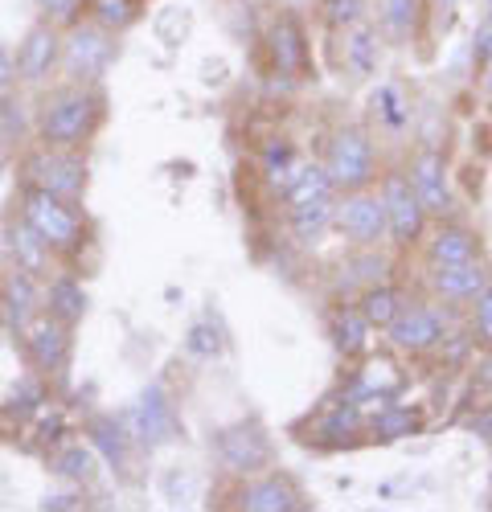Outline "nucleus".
Here are the masks:
<instances>
[{
    "label": "nucleus",
    "mask_w": 492,
    "mask_h": 512,
    "mask_svg": "<svg viewBox=\"0 0 492 512\" xmlns=\"http://www.w3.org/2000/svg\"><path fill=\"white\" fill-rule=\"evenodd\" d=\"M99 123V95L87 91V82H78V87L54 95L41 111V140L46 148H78L95 132Z\"/></svg>",
    "instance_id": "1"
},
{
    "label": "nucleus",
    "mask_w": 492,
    "mask_h": 512,
    "mask_svg": "<svg viewBox=\"0 0 492 512\" xmlns=\"http://www.w3.org/2000/svg\"><path fill=\"white\" fill-rule=\"evenodd\" d=\"M123 422V431H128V439L136 447H160V443H169L177 435V414H173V402L169 394H164L160 386H148L128 410L119 414Z\"/></svg>",
    "instance_id": "2"
},
{
    "label": "nucleus",
    "mask_w": 492,
    "mask_h": 512,
    "mask_svg": "<svg viewBox=\"0 0 492 512\" xmlns=\"http://www.w3.org/2000/svg\"><path fill=\"white\" fill-rule=\"evenodd\" d=\"M324 168L333 177V189H345V193L365 189L374 181V144H369L361 127H341L333 136V148H328Z\"/></svg>",
    "instance_id": "3"
},
{
    "label": "nucleus",
    "mask_w": 492,
    "mask_h": 512,
    "mask_svg": "<svg viewBox=\"0 0 492 512\" xmlns=\"http://www.w3.org/2000/svg\"><path fill=\"white\" fill-rule=\"evenodd\" d=\"M25 222L54 250H74L82 242V222H78V213L70 209V201L37 189V185L25 193Z\"/></svg>",
    "instance_id": "4"
},
{
    "label": "nucleus",
    "mask_w": 492,
    "mask_h": 512,
    "mask_svg": "<svg viewBox=\"0 0 492 512\" xmlns=\"http://www.w3.org/2000/svg\"><path fill=\"white\" fill-rule=\"evenodd\" d=\"M111 58H115V41H111V29H103V25H74L70 41L62 46V66L74 82L103 78Z\"/></svg>",
    "instance_id": "5"
},
{
    "label": "nucleus",
    "mask_w": 492,
    "mask_h": 512,
    "mask_svg": "<svg viewBox=\"0 0 492 512\" xmlns=\"http://www.w3.org/2000/svg\"><path fill=\"white\" fill-rule=\"evenodd\" d=\"M218 459L226 472L234 476H255L271 463V439L263 435V426L255 422H234L226 431H218Z\"/></svg>",
    "instance_id": "6"
},
{
    "label": "nucleus",
    "mask_w": 492,
    "mask_h": 512,
    "mask_svg": "<svg viewBox=\"0 0 492 512\" xmlns=\"http://www.w3.org/2000/svg\"><path fill=\"white\" fill-rule=\"evenodd\" d=\"M382 201H386V230L394 234V242H419L423 226H427V209L415 193V185H410V177L402 173H390L382 181Z\"/></svg>",
    "instance_id": "7"
},
{
    "label": "nucleus",
    "mask_w": 492,
    "mask_h": 512,
    "mask_svg": "<svg viewBox=\"0 0 492 512\" xmlns=\"http://www.w3.org/2000/svg\"><path fill=\"white\" fill-rule=\"evenodd\" d=\"M337 226L357 246H378L382 234H386V201H382V193H365V189L345 193V201L337 205Z\"/></svg>",
    "instance_id": "8"
},
{
    "label": "nucleus",
    "mask_w": 492,
    "mask_h": 512,
    "mask_svg": "<svg viewBox=\"0 0 492 512\" xmlns=\"http://www.w3.org/2000/svg\"><path fill=\"white\" fill-rule=\"evenodd\" d=\"M29 177L37 189L74 201L82 193V185H87V164H82L70 148H46L29 160Z\"/></svg>",
    "instance_id": "9"
},
{
    "label": "nucleus",
    "mask_w": 492,
    "mask_h": 512,
    "mask_svg": "<svg viewBox=\"0 0 492 512\" xmlns=\"http://www.w3.org/2000/svg\"><path fill=\"white\" fill-rule=\"evenodd\" d=\"M386 336L406 353H427L443 340V316L435 308H398V316L386 324Z\"/></svg>",
    "instance_id": "10"
},
{
    "label": "nucleus",
    "mask_w": 492,
    "mask_h": 512,
    "mask_svg": "<svg viewBox=\"0 0 492 512\" xmlns=\"http://www.w3.org/2000/svg\"><path fill=\"white\" fill-rule=\"evenodd\" d=\"M62 58V41H58V29L46 21V25H33L21 41V50H17V78L25 82H46L50 70L58 66Z\"/></svg>",
    "instance_id": "11"
},
{
    "label": "nucleus",
    "mask_w": 492,
    "mask_h": 512,
    "mask_svg": "<svg viewBox=\"0 0 492 512\" xmlns=\"http://www.w3.org/2000/svg\"><path fill=\"white\" fill-rule=\"evenodd\" d=\"M25 345H29V357L37 369L46 373H58L70 357V332L58 316H37L29 328H25Z\"/></svg>",
    "instance_id": "12"
},
{
    "label": "nucleus",
    "mask_w": 492,
    "mask_h": 512,
    "mask_svg": "<svg viewBox=\"0 0 492 512\" xmlns=\"http://www.w3.org/2000/svg\"><path fill=\"white\" fill-rule=\"evenodd\" d=\"M267 41H271V58H275L279 74H292V78L308 74V37H304V25L292 13L275 17Z\"/></svg>",
    "instance_id": "13"
},
{
    "label": "nucleus",
    "mask_w": 492,
    "mask_h": 512,
    "mask_svg": "<svg viewBox=\"0 0 492 512\" xmlns=\"http://www.w3.org/2000/svg\"><path fill=\"white\" fill-rule=\"evenodd\" d=\"M410 185H415L419 201L427 213H447L451 209V189H447V164L439 152H419L410 164Z\"/></svg>",
    "instance_id": "14"
},
{
    "label": "nucleus",
    "mask_w": 492,
    "mask_h": 512,
    "mask_svg": "<svg viewBox=\"0 0 492 512\" xmlns=\"http://www.w3.org/2000/svg\"><path fill=\"white\" fill-rule=\"evenodd\" d=\"M402 390V373L390 357H374L357 377H353V386H349V402H390L394 394Z\"/></svg>",
    "instance_id": "15"
},
{
    "label": "nucleus",
    "mask_w": 492,
    "mask_h": 512,
    "mask_svg": "<svg viewBox=\"0 0 492 512\" xmlns=\"http://www.w3.org/2000/svg\"><path fill=\"white\" fill-rule=\"evenodd\" d=\"M238 504L246 512H296V508H304L300 504V492L287 484V480H279V476L251 480V484L238 492Z\"/></svg>",
    "instance_id": "16"
},
{
    "label": "nucleus",
    "mask_w": 492,
    "mask_h": 512,
    "mask_svg": "<svg viewBox=\"0 0 492 512\" xmlns=\"http://www.w3.org/2000/svg\"><path fill=\"white\" fill-rule=\"evenodd\" d=\"M435 291L443 300H456V304H468L488 287V271L480 267V259L472 263H447V267H435Z\"/></svg>",
    "instance_id": "17"
},
{
    "label": "nucleus",
    "mask_w": 492,
    "mask_h": 512,
    "mask_svg": "<svg viewBox=\"0 0 492 512\" xmlns=\"http://www.w3.org/2000/svg\"><path fill=\"white\" fill-rule=\"evenodd\" d=\"M9 250H13V259H17L21 271H29V275H46V267H50V250H54V246L41 238L29 222H21V226L9 230Z\"/></svg>",
    "instance_id": "18"
},
{
    "label": "nucleus",
    "mask_w": 492,
    "mask_h": 512,
    "mask_svg": "<svg viewBox=\"0 0 492 512\" xmlns=\"http://www.w3.org/2000/svg\"><path fill=\"white\" fill-rule=\"evenodd\" d=\"M91 447L111 463V467H128L132 459V439L128 431H123V422L119 418H91Z\"/></svg>",
    "instance_id": "19"
},
{
    "label": "nucleus",
    "mask_w": 492,
    "mask_h": 512,
    "mask_svg": "<svg viewBox=\"0 0 492 512\" xmlns=\"http://www.w3.org/2000/svg\"><path fill=\"white\" fill-rule=\"evenodd\" d=\"M5 312H9V324L21 328V332L37 320V287H33V275L21 271V267L5 283Z\"/></svg>",
    "instance_id": "20"
},
{
    "label": "nucleus",
    "mask_w": 492,
    "mask_h": 512,
    "mask_svg": "<svg viewBox=\"0 0 492 512\" xmlns=\"http://www.w3.org/2000/svg\"><path fill=\"white\" fill-rule=\"evenodd\" d=\"M287 205H308V201H320V197H333V177H328V168L324 164H300L296 168V177L287 181L283 189Z\"/></svg>",
    "instance_id": "21"
},
{
    "label": "nucleus",
    "mask_w": 492,
    "mask_h": 512,
    "mask_svg": "<svg viewBox=\"0 0 492 512\" xmlns=\"http://www.w3.org/2000/svg\"><path fill=\"white\" fill-rule=\"evenodd\" d=\"M427 259H431L435 267L472 263V259H476V238H472L468 230H460V226H443V230L431 238V246H427Z\"/></svg>",
    "instance_id": "22"
},
{
    "label": "nucleus",
    "mask_w": 492,
    "mask_h": 512,
    "mask_svg": "<svg viewBox=\"0 0 492 512\" xmlns=\"http://www.w3.org/2000/svg\"><path fill=\"white\" fill-rule=\"evenodd\" d=\"M337 222V205L333 197H320V201H308V205H296L292 209V234L300 242H320L324 230Z\"/></svg>",
    "instance_id": "23"
},
{
    "label": "nucleus",
    "mask_w": 492,
    "mask_h": 512,
    "mask_svg": "<svg viewBox=\"0 0 492 512\" xmlns=\"http://www.w3.org/2000/svg\"><path fill=\"white\" fill-rule=\"evenodd\" d=\"M46 304H50V316H58L62 324H74L87 316V291H82L78 279H54L46 291Z\"/></svg>",
    "instance_id": "24"
},
{
    "label": "nucleus",
    "mask_w": 492,
    "mask_h": 512,
    "mask_svg": "<svg viewBox=\"0 0 492 512\" xmlns=\"http://www.w3.org/2000/svg\"><path fill=\"white\" fill-rule=\"evenodd\" d=\"M345 62L353 74H374L378 66V33L369 25H349L345 29Z\"/></svg>",
    "instance_id": "25"
},
{
    "label": "nucleus",
    "mask_w": 492,
    "mask_h": 512,
    "mask_svg": "<svg viewBox=\"0 0 492 512\" xmlns=\"http://www.w3.org/2000/svg\"><path fill=\"white\" fill-rule=\"evenodd\" d=\"M369 328H374V324L361 316V308H341L337 320H333V340H337V349H341L345 357L361 353V349L369 345Z\"/></svg>",
    "instance_id": "26"
},
{
    "label": "nucleus",
    "mask_w": 492,
    "mask_h": 512,
    "mask_svg": "<svg viewBox=\"0 0 492 512\" xmlns=\"http://www.w3.org/2000/svg\"><path fill=\"white\" fill-rule=\"evenodd\" d=\"M419 9L423 0H382V29L394 41H410L419 29Z\"/></svg>",
    "instance_id": "27"
},
{
    "label": "nucleus",
    "mask_w": 492,
    "mask_h": 512,
    "mask_svg": "<svg viewBox=\"0 0 492 512\" xmlns=\"http://www.w3.org/2000/svg\"><path fill=\"white\" fill-rule=\"evenodd\" d=\"M361 316L374 324V328H386L394 316H398V308H402V300H398V291L394 287H386V283H374V287H365V295H361Z\"/></svg>",
    "instance_id": "28"
},
{
    "label": "nucleus",
    "mask_w": 492,
    "mask_h": 512,
    "mask_svg": "<svg viewBox=\"0 0 492 512\" xmlns=\"http://www.w3.org/2000/svg\"><path fill=\"white\" fill-rule=\"evenodd\" d=\"M361 431V414H357V402H341L337 410H328L324 418H320V439L324 443H345V439H353Z\"/></svg>",
    "instance_id": "29"
},
{
    "label": "nucleus",
    "mask_w": 492,
    "mask_h": 512,
    "mask_svg": "<svg viewBox=\"0 0 492 512\" xmlns=\"http://www.w3.org/2000/svg\"><path fill=\"white\" fill-rule=\"evenodd\" d=\"M300 164H304V160H296V152L287 148V144H271V148L263 152V173H267V181H271L275 189H287V181L296 177Z\"/></svg>",
    "instance_id": "30"
},
{
    "label": "nucleus",
    "mask_w": 492,
    "mask_h": 512,
    "mask_svg": "<svg viewBox=\"0 0 492 512\" xmlns=\"http://www.w3.org/2000/svg\"><path fill=\"white\" fill-rule=\"evenodd\" d=\"M54 472L58 476H66V480H78V484H87L91 476H95V451L91 447H66V451H58V459H54Z\"/></svg>",
    "instance_id": "31"
},
{
    "label": "nucleus",
    "mask_w": 492,
    "mask_h": 512,
    "mask_svg": "<svg viewBox=\"0 0 492 512\" xmlns=\"http://www.w3.org/2000/svg\"><path fill=\"white\" fill-rule=\"evenodd\" d=\"M374 431L382 435V439H402V435H410V431H419V414L415 410H406V406H382L378 410V418H374Z\"/></svg>",
    "instance_id": "32"
},
{
    "label": "nucleus",
    "mask_w": 492,
    "mask_h": 512,
    "mask_svg": "<svg viewBox=\"0 0 492 512\" xmlns=\"http://www.w3.org/2000/svg\"><path fill=\"white\" fill-rule=\"evenodd\" d=\"M91 9H95V25L103 29H128L136 21V0H91Z\"/></svg>",
    "instance_id": "33"
},
{
    "label": "nucleus",
    "mask_w": 492,
    "mask_h": 512,
    "mask_svg": "<svg viewBox=\"0 0 492 512\" xmlns=\"http://www.w3.org/2000/svg\"><path fill=\"white\" fill-rule=\"evenodd\" d=\"M185 349L193 353V357H218L222 353V332L214 328V324H193L189 328V336H185Z\"/></svg>",
    "instance_id": "34"
},
{
    "label": "nucleus",
    "mask_w": 492,
    "mask_h": 512,
    "mask_svg": "<svg viewBox=\"0 0 492 512\" xmlns=\"http://www.w3.org/2000/svg\"><path fill=\"white\" fill-rule=\"evenodd\" d=\"M361 9H365V0H324V21L337 29H349L361 21Z\"/></svg>",
    "instance_id": "35"
},
{
    "label": "nucleus",
    "mask_w": 492,
    "mask_h": 512,
    "mask_svg": "<svg viewBox=\"0 0 492 512\" xmlns=\"http://www.w3.org/2000/svg\"><path fill=\"white\" fill-rule=\"evenodd\" d=\"M374 103H378V111H382V119L390 123V127H402L406 123V103H402V95H398V87H390V82H386V87H378V95H374Z\"/></svg>",
    "instance_id": "36"
},
{
    "label": "nucleus",
    "mask_w": 492,
    "mask_h": 512,
    "mask_svg": "<svg viewBox=\"0 0 492 512\" xmlns=\"http://www.w3.org/2000/svg\"><path fill=\"white\" fill-rule=\"evenodd\" d=\"M472 328H476V340L492 345V283L476 295V308H472Z\"/></svg>",
    "instance_id": "37"
},
{
    "label": "nucleus",
    "mask_w": 492,
    "mask_h": 512,
    "mask_svg": "<svg viewBox=\"0 0 492 512\" xmlns=\"http://www.w3.org/2000/svg\"><path fill=\"white\" fill-rule=\"evenodd\" d=\"M189 496H193V476L185 472V467H173V472L164 476V500L181 504V500H189Z\"/></svg>",
    "instance_id": "38"
},
{
    "label": "nucleus",
    "mask_w": 492,
    "mask_h": 512,
    "mask_svg": "<svg viewBox=\"0 0 492 512\" xmlns=\"http://www.w3.org/2000/svg\"><path fill=\"white\" fill-rule=\"evenodd\" d=\"M41 5H46L50 25H74L78 21V9L87 5V0H41Z\"/></svg>",
    "instance_id": "39"
},
{
    "label": "nucleus",
    "mask_w": 492,
    "mask_h": 512,
    "mask_svg": "<svg viewBox=\"0 0 492 512\" xmlns=\"http://www.w3.org/2000/svg\"><path fill=\"white\" fill-rule=\"evenodd\" d=\"M472 58L476 62H488L492 58V13L476 25V41H472Z\"/></svg>",
    "instance_id": "40"
},
{
    "label": "nucleus",
    "mask_w": 492,
    "mask_h": 512,
    "mask_svg": "<svg viewBox=\"0 0 492 512\" xmlns=\"http://www.w3.org/2000/svg\"><path fill=\"white\" fill-rule=\"evenodd\" d=\"M357 267H361V271H357V279H365L369 287L382 283V275H386V259H378V254H365V259H361Z\"/></svg>",
    "instance_id": "41"
},
{
    "label": "nucleus",
    "mask_w": 492,
    "mask_h": 512,
    "mask_svg": "<svg viewBox=\"0 0 492 512\" xmlns=\"http://www.w3.org/2000/svg\"><path fill=\"white\" fill-rule=\"evenodd\" d=\"M13 78H17V58L5 46H0V91L13 87Z\"/></svg>",
    "instance_id": "42"
},
{
    "label": "nucleus",
    "mask_w": 492,
    "mask_h": 512,
    "mask_svg": "<svg viewBox=\"0 0 492 512\" xmlns=\"http://www.w3.org/2000/svg\"><path fill=\"white\" fill-rule=\"evenodd\" d=\"M476 381L484 390H492V345H488V353H484V361H480V373H476Z\"/></svg>",
    "instance_id": "43"
},
{
    "label": "nucleus",
    "mask_w": 492,
    "mask_h": 512,
    "mask_svg": "<svg viewBox=\"0 0 492 512\" xmlns=\"http://www.w3.org/2000/svg\"><path fill=\"white\" fill-rule=\"evenodd\" d=\"M82 500L78 496H70V492H62V496H50L46 504H41V508H78Z\"/></svg>",
    "instance_id": "44"
},
{
    "label": "nucleus",
    "mask_w": 492,
    "mask_h": 512,
    "mask_svg": "<svg viewBox=\"0 0 492 512\" xmlns=\"http://www.w3.org/2000/svg\"><path fill=\"white\" fill-rule=\"evenodd\" d=\"M476 431H480L484 439H492V414H480V418H476Z\"/></svg>",
    "instance_id": "45"
},
{
    "label": "nucleus",
    "mask_w": 492,
    "mask_h": 512,
    "mask_svg": "<svg viewBox=\"0 0 492 512\" xmlns=\"http://www.w3.org/2000/svg\"><path fill=\"white\" fill-rule=\"evenodd\" d=\"M439 5H456V0H439Z\"/></svg>",
    "instance_id": "46"
},
{
    "label": "nucleus",
    "mask_w": 492,
    "mask_h": 512,
    "mask_svg": "<svg viewBox=\"0 0 492 512\" xmlns=\"http://www.w3.org/2000/svg\"><path fill=\"white\" fill-rule=\"evenodd\" d=\"M488 87H492V70H488Z\"/></svg>",
    "instance_id": "47"
},
{
    "label": "nucleus",
    "mask_w": 492,
    "mask_h": 512,
    "mask_svg": "<svg viewBox=\"0 0 492 512\" xmlns=\"http://www.w3.org/2000/svg\"><path fill=\"white\" fill-rule=\"evenodd\" d=\"M488 5H492V0H488Z\"/></svg>",
    "instance_id": "48"
}]
</instances>
